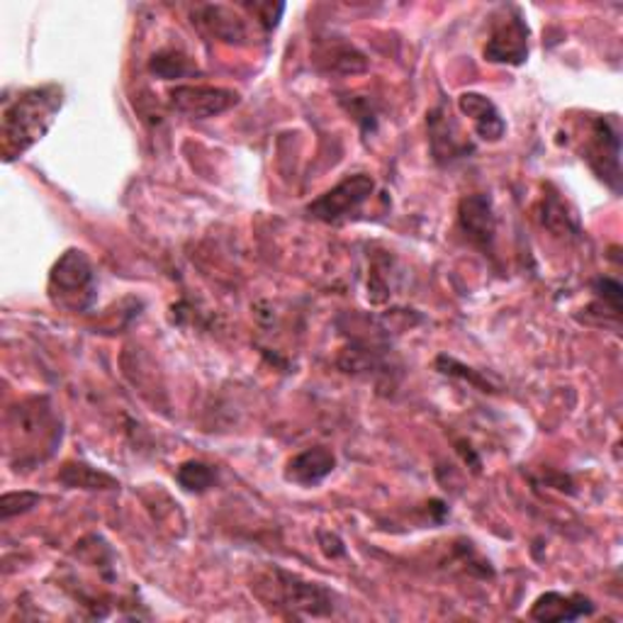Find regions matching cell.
I'll list each match as a JSON object with an SVG mask.
<instances>
[{
	"instance_id": "cell-1",
	"label": "cell",
	"mask_w": 623,
	"mask_h": 623,
	"mask_svg": "<svg viewBox=\"0 0 623 623\" xmlns=\"http://www.w3.org/2000/svg\"><path fill=\"white\" fill-rule=\"evenodd\" d=\"M64 105V90L49 84L29 88L3 110V154L5 161L25 154L42 139L54 125L59 110Z\"/></svg>"
},
{
	"instance_id": "cell-2",
	"label": "cell",
	"mask_w": 623,
	"mask_h": 623,
	"mask_svg": "<svg viewBox=\"0 0 623 623\" xmlns=\"http://www.w3.org/2000/svg\"><path fill=\"white\" fill-rule=\"evenodd\" d=\"M49 293L54 303L72 312H84L96 300V274L88 256L78 249H68L56 260L49 276Z\"/></svg>"
},
{
	"instance_id": "cell-3",
	"label": "cell",
	"mask_w": 623,
	"mask_h": 623,
	"mask_svg": "<svg viewBox=\"0 0 623 623\" xmlns=\"http://www.w3.org/2000/svg\"><path fill=\"white\" fill-rule=\"evenodd\" d=\"M274 587L278 607H285L293 616H329L331 614V595L317 585V582H305L297 575H290L283 570H274Z\"/></svg>"
},
{
	"instance_id": "cell-4",
	"label": "cell",
	"mask_w": 623,
	"mask_h": 623,
	"mask_svg": "<svg viewBox=\"0 0 623 623\" xmlns=\"http://www.w3.org/2000/svg\"><path fill=\"white\" fill-rule=\"evenodd\" d=\"M376 180L366 174L348 176L346 180H341L336 188H331L329 193L317 198L315 203L307 207V213L319 219V223L336 225L341 219H346L348 215H354L356 209L366 203V200L373 195Z\"/></svg>"
},
{
	"instance_id": "cell-5",
	"label": "cell",
	"mask_w": 623,
	"mask_h": 623,
	"mask_svg": "<svg viewBox=\"0 0 623 623\" xmlns=\"http://www.w3.org/2000/svg\"><path fill=\"white\" fill-rule=\"evenodd\" d=\"M619 154H621V137L616 119L597 117L595 123H592V135L585 147V158L587 164L595 168V174L601 180H607L614 190H619L621 180Z\"/></svg>"
},
{
	"instance_id": "cell-6",
	"label": "cell",
	"mask_w": 623,
	"mask_h": 623,
	"mask_svg": "<svg viewBox=\"0 0 623 623\" xmlns=\"http://www.w3.org/2000/svg\"><path fill=\"white\" fill-rule=\"evenodd\" d=\"M168 103L178 115L190 119H207L227 113L239 103V93L215 86H176L168 93Z\"/></svg>"
},
{
	"instance_id": "cell-7",
	"label": "cell",
	"mask_w": 623,
	"mask_h": 623,
	"mask_svg": "<svg viewBox=\"0 0 623 623\" xmlns=\"http://www.w3.org/2000/svg\"><path fill=\"white\" fill-rule=\"evenodd\" d=\"M529 56V27L524 17L514 10V15L501 17L492 29V37L485 44V59L492 64H524Z\"/></svg>"
},
{
	"instance_id": "cell-8",
	"label": "cell",
	"mask_w": 623,
	"mask_h": 623,
	"mask_svg": "<svg viewBox=\"0 0 623 623\" xmlns=\"http://www.w3.org/2000/svg\"><path fill=\"white\" fill-rule=\"evenodd\" d=\"M429 132H431V149H434V156L441 164L460 158L472 149L468 144V139L460 135L456 119L450 117L446 107H436L434 113L429 115Z\"/></svg>"
},
{
	"instance_id": "cell-9",
	"label": "cell",
	"mask_w": 623,
	"mask_h": 623,
	"mask_svg": "<svg viewBox=\"0 0 623 623\" xmlns=\"http://www.w3.org/2000/svg\"><path fill=\"white\" fill-rule=\"evenodd\" d=\"M458 107L460 113L472 119L480 139H485V142H499V139L505 137L507 123L501 119L497 105L492 103L490 98L480 93H463L458 98Z\"/></svg>"
},
{
	"instance_id": "cell-10",
	"label": "cell",
	"mask_w": 623,
	"mask_h": 623,
	"mask_svg": "<svg viewBox=\"0 0 623 623\" xmlns=\"http://www.w3.org/2000/svg\"><path fill=\"white\" fill-rule=\"evenodd\" d=\"M460 227L466 237L480 249H490L495 239V215L492 203L485 195H470L460 203Z\"/></svg>"
},
{
	"instance_id": "cell-11",
	"label": "cell",
	"mask_w": 623,
	"mask_h": 623,
	"mask_svg": "<svg viewBox=\"0 0 623 623\" xmlns=\"http://www.w3.org/2000/svg\"><path fill=\"white\" fill-rule=\"evenodd\" d=\"M595 614V605L582 595H560V592H548V595L538 597L534 609H531V619L536 621H577Z\"/></svg>"
},
{
	"instance_id": "cell-12",
	"label": "cell",
	"mask_w": 623,
	"mask_h": 623,
	"mask_svg": "<svg viewBox=\"0 0 623 623\" xmlns=\"http://www.w3.org/2000/svg\"><path fill=\"white\" fill-rule=\"evenodd\" d=\"M193 17H198V25L217 39L229 44H241L249 37L244 20L234 15L232 10L225 5H200L195 8Z\"/></svg>"
},
{
	"instance_id": "cell-13",
	"label": "cell",
	"mask_w": 623,
	"mask_h": 623,
	"mask_svg": "<svg viewBox=\"0 0 623 623\" xmlns=\"http://www.w3.org/2000/svg\"><path fill=\"white\" fill-rule=\"evenodd\" d=\"M336 466V458L331 450L327 448H309L305 454L295 456L293 460L288 463L285 470V478L290 482H297V485L309 487V485H317V482L325 480L327 475H331V470Z\"/></svg>"
},
{
	"instance_id": "cell-14",
	"label": "cell",
	"mask_w": 623,
	"mask_h": 623,
	"mask_svg": "<svg viewBox=\"0 0 623 623\" xmlns=\"http://www.w3.org/2000/svg\"><path fill=\"white\" fill-rule=\"evenodd\" d=\"M59 480H62L68 487H86V490H115L117 487V482L110 475H105V472H98L84 463L66 466L62 470V475H59Z\"/></svg>"
},
{
	"instance_id": "cell-15",
	"label": "cell",
	"mask_w": 623,
	"mask_h": 623,
	"mask_svg": "<svg viewBox=\"0 0 623 623\" xmlns=\"http://www.w3.org/2000/svg\"><path fill=\"white\" fill-rule=\"evenodd\" d=\"M176 478L188 492H205L213 487L215 470L205 463H198V460H190V463H183L178 468Z\"/></svg>"
},
{
	"instance_id": "cell-16",
	"label": "cell",
	"mask_w": 623,
	"mask_h": 623,
	"mask_svg": "<svg viewBox=\"0 0 623 623\" xmlns=\"http://www.w3.org/2000/svg\"><path fill=\"white\" fill-rule=\"evenodd\" d=\"M152 74H156L158 78H180V76H186L188 72H193V66L188 64V59L183 54H178L170 49V52H161L152 59Z\"/></svg>"
},
{
	"instance_id": "cell-17",
	"label": "cell",
	"mask_w": 623,
	"mask_h": 623,
	"mask_svg": "<svg viewBox=\"0 0 623 623\" xmlns=\"http://www.w3.org/2000/svg\"><path fill=\"white\" fill-rule=\"evenodd\" d=\"M39 501V495H33V492H8L0 499V514L3 519H10L13 514H23V511L33 509Z\"/></svg>"
},
{
	"instance_id": "cell-18",
	"label": "cell",
	"mask_w": 623,
	"mask_h": 623,
	"mask_svg": "<svg viewBox=\"0 0 623 623\" xmlns=\"http://www.w3.org/2000/svg\"><path fill=\"white\" fill-rule=\"evenodd\" d=\"M249 10H251V13L258 15V23L264 25L266 29H274L278 25L280 15H283L285 8L280 5V3H276V5L274 3H264V5L256 3V5H249Z\"/></svg>"
},
{
	"instance_id": "cell-19",
	"label": "cell",
	"mask_w": 623,
	"mask_h": 623,
	"mask_svg": "<svg viewBox=\"0 0 623 623\" xmlns=\"http://www.w3.org/2000/svg\"><path fill=\"white\" fill-rule=\"evenodd\" d=\"M597 295L605 300V303H609L611 309L619 312V315H621V285H619V280H611V278L599 280V283H597Z\"/></svg>"
}]
</instances>
